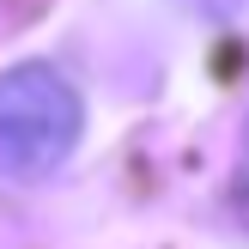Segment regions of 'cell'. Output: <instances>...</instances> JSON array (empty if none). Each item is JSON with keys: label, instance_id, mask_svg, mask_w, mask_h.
I'll return each mask as SVG.
<instances>
[{"label": "cell", "instance_id": "7a4b0ae2", "mask_svg": "<svg viewBox=\"0 0 249 249\" xmlns=\"http://www.w3.org/2000/svg\"><path fill=\"white\" fill-rule=\"evenodd\" d=\"M231 207H237V219L249 231V128H243V146H237V170H231Z\"/></svg>", "mask_w": 249, "mask_h": 249}, {"label": "cell", "instance_id": "6da1fadb", "mask_svg": "<svg viewBox=\"0 0 249 249\" xmlns=\"http://www.w3.org/2000/svg\"><path fill=\"white\" fill-rule=\"evenodd\" d=\"M85 134V104L73 79L49 61H18L0 73V182L31 189L73 158Z\"/></svg>", "mask_w": 249, "mask_h": 249}]
</instances>
